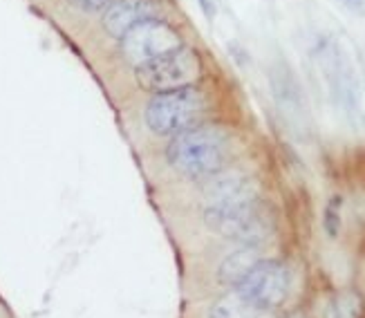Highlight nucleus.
<instances>
[{"mask_svg": "<svg viewBox=\"0 0 365 318\" xmlns=\"http://www.w3.org/2000/svg\"><path fill=\"white\" fill-rule=\"evenodd\" d=\"M231 155V133L217 123H200L195 128L170 137L164 150L166 164L180 178L202 182L227 170Z\"/></svg>", "mask_w": 365, "mask_h": 318, "instance_id": "f257e3e1", "label": "nucleus"}, {"mask_svg": "<svg viewBox=\"0 0 365 318\" xmlns=\"http://www.w3.org/2000/svg\"><path fill=\"white\" fill-rule=\"evenodd\" d=\"M202 217L209 231L240 242L242 247H260L276 233L274 209L260 198L237 204L206 206Z\"/></svg>", "mask_w": 365, "mask_h": 318, "instance_id": "f03ea898", "label": "nucleus"}, {"mask_svg": "<svg viewBox=\"0 0 365 318\" xmlns=\"http://www.w3.org/2000/svg\"><path fill=\"white\" fill-rule=\"evenodd\" d=\"M211 101L200 86H188L162 94H153L144 108L146 128L157 137H175L195 128L209 117Z\"/></svg>", "mask_w": 365, "mask_h": 318, "instance_id": "7ed1b4c3", "label": "nucleus"}, {"mask_svg": "<svg viewBox=\"0 0 365 318\" xmlns=\"http://www.w3.org/2000/svg\"><path fill=\"white\" fill-rule=\"evenodd\" d=\"M314 58L327 81L329 97L334 106L343 113V117L350 121L354 128H361L365 123V110H363V94L356 70L352 66L350 56L339 45L336 39L323 36L314 47Z\"/></svg>", "mask_w": 365, "mask_h": 318, "instance_id": "20e7f679", "label": "nucleus"}, {"mask_svg": "<svg viewBox=\"0 0 365 318\" xmlns=\"http://www.w3.org/2000/svg\"><path fill=\"white\" fill-rule=\"evenodd\" d=\"M204 76V61L190 45H182L168 54L157 56L135 68V83L144 92L162 94L188 86H197Z\"/></svg>", "mask_w": 365, "mask_h": 318, "instance_id": "39448f33", "label": "nucleus"}, {"mask_svg": "<svg viewBox=\"0 0 365 318\" xmlns=\"http://www.w3.org/2000/svg\"><path fill=\"white\" fill-rule=\"evenodd\" d=\"M184 45L180 29L164 21V19H150L135 25L119 39V52L123 61H128L133 68L144 66V63L168 54Z\"/></svg>", "mask_w": 365, "mask_h": 318, "instance_id": "423d86ee", "label": "nucleus"}, {"mask_svg": "<svg viewBox=\"0 0 365 318\" xmlns=\"http://www.w3.org/2000/svg\"><path fill=\"white\" fill-rule=\"evenodd\" d=\"M289 269L280 260L262 258L235 289L258 312H269L284 303L289 294Z\"/></svg>", "mask_w": 365, "mask_h": 318, "instance_id": "0eeeda50", "label": "nucleus"}, {"mask_svg": "<svg viewBox=\"0 0 365 318\" xmlns=\"http://www.w3.org/2000/svg\"><path fill=\"white\" fill-rule=\"evenodd\" d=\"M269 83H272V94H274V101L280 110L282 119L298 133L307 130V125H309L307 99H305V92L298 81V76L289 68V63L276 61L272 70H269Z\"/></svg>", "mask_w": 365, "mask_h": 318, "instance_id": "6e6552de", "label": "nucleus"}, {"mask_svg": "<svg viewBox=\"0 0 365 318\" xmlns=\"http://www.w3.org/2000/svg\"><path fill=\"white\" fill-rule=\"evenodd\" d=\"M202 195L209 202L206 206H217V204H237V202L256 200L260 198V190L251 175L240 170H222L213 175V178L204 180Z\"/></svg>", "mask_w": 365, "mask_h": 318, "instance_id": "1a4fd4ad", "label": "nucleus"}, {"mask_svg": "<svg viewBox=\"0 0 365 318\" xmlns=\"http://www.w3.org/2000/svg\"><path fill=\"white\" fill-rule=\"evenodd\" d=\"M162 14V0H117V3L103 14V31L119 41L125 31L133 29L135 25L160 19Z\"/></svg>", "mask_w": 365, "mask_h": 318, "instance_id": "9d476101", "label": "nucleus"}, {"mask_svg": "<svg viewBox=\"0 0 365 318\" xmlns=\"http://www.w3.org/2000/svg\"><path fill=\"white\" fill-rule=\"evenodd\" d=\"M262 260L260 249L258 247H242L235 249L233 253L222 260V265L217 267V282L225 284V287L235 289L237 284L245 280V276L251 272L253 267Z\"/></svg>", "mask_w": 365, "mask_h": 318, "instance_id": "9b49d317", "label": "nucleus"}, {"mask_svg": "<svg viewBox=\"0 0 365 318\" xmlns=\"http://www.w3.org/2000/svg\"><path fill=\"white\" fill-rule=\"evenodd\" d=\"M260 314L262 312H258L249 300H245L237 289L220 296L209 309V318H258Z\"/></svg>", "mask_w": 365, "mask_h": 318, "instance_id": "f8f14e48", "label": "nucleus"}, {"mask_svg": "<svg viewBox=\"0 0 365 318\" xmlns=\"http://www.w3.org/2000/svg\"><path fill=\"white\" fill-rule=\"evenodd\" d=\"M365 303L356 289L339 292L329 303V318H363Z\"/></svg>", "mask_w": 365, "mask_h": 318, "instance_id": "ddd939ff", "label": "nucleus"}, {"mask_svg": "<svg viewBox=\"0 0 365 318\" xmlns=\"http://www.w3.org/2000/svg\"><path fill=\"white\" fill-rule=\"evenodd\" d=\"M341 211H343V198L341 195L329 198V202L325 206V213H323V227L329 237H336L341 233V225H343Z\"/></svg>", "mask_w": 365, "mask_h": 318, "instance_id": "4468645a", "label": "nucleus"}, {"mask_svg": "<svg viewBox=\"0 0 365 318\" xmlns=\"http://www.w3.org/2000/svg\"><path fill=\"white\" fill-rule=\"evenodd\" d=\"M66 3L83 14H106L117 0H66Z\"/></svg>", "mask_w": 365, "mask_h": 318, "instance_id": "2eb2a0df", "label": "nucleus"}, {"mask_svg": "<svg viewBox=\"0 0 365 318\" xmlns=\"http://www.w3.org/2000/svg\"><path fill=\"white\" fill-rule=\"evenodd\" d=\"M197 5H200V9H202V14L206 16V19H209V21L215 19V11H217L215 0H197Z\"/></svg>", "mask_w": 365, "mask_h": 318, "instance_id": "dca6fc26", "label": "nucleus"}, {"mask_svg": "<svg viewBox=\"0 0 365 318\" xmlns=\"http://www.w3.org/2000/svg\"><path fill=\"white\" fill-rule=\"evenodd\" d=\"M339 3L354 14H365V0H339Z\"/></svg>", "mask_w": 365, "mask_h": 318, "instance_id": "f3484780", "label": "nucleus"}, {"mask_svg": "<svg viewBox=\"0 0 365 318\" xmlns=\"http://www.w3.org/2000/svg\"><path fill=\"white\" fill-rule=\"evenodd\" d=\"M284 318H309V316H307V312H303V309H294V312H289Z\"/></svg>", "mask_w": 365, "mask_h": 318, "instance_id": "a211bd4d", "label": "nucleus"}]
</instances>
